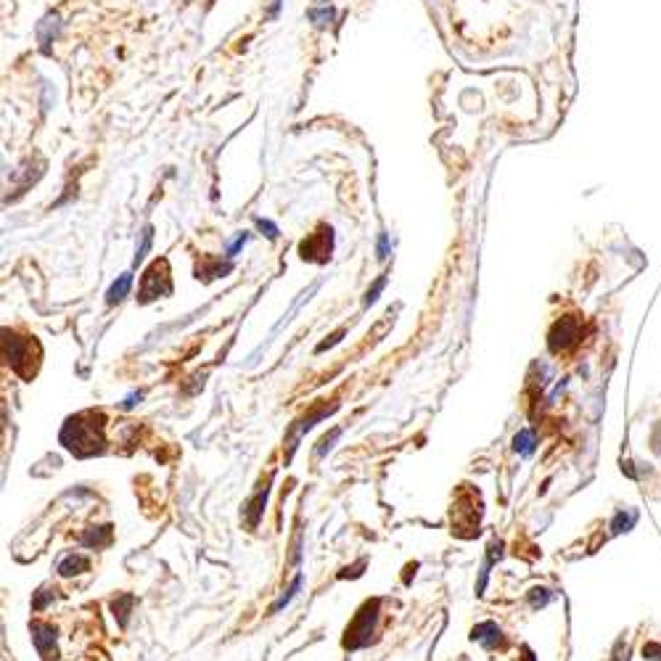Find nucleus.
I'll return each mask as SVG.
<instances>
[{
  "label": "nucleus",
  "mask_w": 661,
  "mask_h": 661,
  "mask_svg": "<svg viewBox=\"0 0 661 661\" xmlns=\"http://www.w3.org/2000/svg\"><path fill=\"white\" fill-rule=\"evenodd\" d=\"M577 339H579V323L574 317H561L550 331V349L561 352V349L572 347Z\"/></svg>",
  "instance_id": "nucleus-7"
},
{
  "label": "nucleus",
  "mask_w": 661,
  "mask_h": 661,
  "mask_svg": "<svg viewBox=\"0 0 661 661\" xmlns=\"http://www.w3.org/2000/svg\"><path fill=\"white\" fill-rule=\"evenodd\" d=\"M87 569H90V561H87L85 555H69V558H64L61 566H58V574L75 577V574H80V572H87Z\"/></svg>",
  "instance_id": "nucleus-11"
},
{
  "label": "nucleus",
  "mask_w": 661,
  "mask_h": 661,
  "mask_svg": "<svg viewBox=\"0 0 661 661\" xmlns=\"http://www.w3.org/2000/svg\"><path fill=\"white\" fill-rule=\"evenodd\" d=\"M61 445L77 458L103 453V415L93 410L72 415L61 429Z\"/></svg>",
  "instance_id": "nucleus-1"
},
{
  "label": "nucleus",
  "mask_w": 661,
  "mask_h": 661,
  "mask_svg": "<svg viewBox=\"0 0 661 661\" xmlns=\"http://www.w3.org/2000/svg\"><path fill=\"white\" fill-rule=\"evenodd\" d=\"M32 349H37L32 339H16L11 334H6L3 339V355L6 363L11 365L22 379H32L37 370V360H32Z\"/></svg>",
  "instance_id": "nucleus-2"
},
{
  "label": "nucleus",
  "mask_w": 661,
  "mask_h": 661,
  "mask_svg": "<svg viewBox=\"0 0 661 661\" xmlns=\"http://www.w3.org/2000/svg\"><path fill=\"white\" fill-rule=\"evenodd\" d=\"M265 503H267V484H265V487H260V492H257V495L249 500V505L244 508V513H246V521H249L251 529H257V524H260V519H262V510H265Z\"/></svg>",
  "instance_id": "nucleus-10"
},
{
  "label": "nucleus",
  "mask_w": 661,
  "mask_h": 661,
  "mask_svg": "<svg viewBox=\"0 0 661 661\" xmlns=\"http://www.w3.org/2000/svg\"><path fill=\"white\" fill-rule=\"evenodd\" d=\"M339 434H341V432H339V429H334V432L328 434V436H323V439H320V445H317V458H323L325 453L331 450V445H334V439H336Z\"/></svg>",
  "instance_id": "nucleus-18"
},
{
  "label": "nucleus",
  "mask_w": 661,
  "mask_h": 661,
  "mask_svg": "<svg viewBox=\"0 0 661 661\" xmlns=\"http://www.w3.org/2000/svg\"><path fill=\"white\" fill-rule=\"evenodd\" d=\"M534 445H537V439H534V432H531V429H521V432L513 436V450L521 453V455H531V453H534Z\"/></svg>",
  "instance_id": "nucleus-12"
},
{
  "label": "nucleus",
  "mask_w": 661,
  "mask_h": 661,
  "mask_svg": "<svg viewBox=\"0 0 661 661\" xmlns=\"http://www.w3.org/2000/svg\"><path fill=\"white\" fill-rule=\"evenodd\" d=\"M32 640L37 653L43 656L45 661L56 659V629L45 622H34L32 624Z\"/></svg>",
  "instance_id": "nucleus-8"
},
{
  "label": "nucleus",
  "mask_w": 661,
  "mask_h": 661,
  "mask_svg": "<svg viewBox=\"0 0 661 661\" xmlns=\"http://www.w3.org/2000/svg\"><path fill=\"white\" fill-rule=\"evenodd\" d=\"M51 598H53V593H48V590H40V593H37V598H34L32 608H34V611H40V608H43L45 603L51 600Z\"/></svg>",
  "instance_id": "nucleus-20"
},
{
  "label": "nucleus",
  "mask_w": 661,
  "mask_h": 661,
  "mask_svg": "<svg viewBox=\"0 0 661 661\" xmlns=\"http://www.w3.org/2000/svg\"><path fill=\"white\" fill-rule=\"evenodd\" d=\"M635 519H638V513L635 510H629L627 519H624V513H619L617 521H614V531H627L632 524H635Z\"/></svg>",
  "instance_id": "nucleus-17"
},
{
  "label": "nucleus",
  "mask_w": 661,
  "mask_h": 661,
  "mask_svg": "<svg viewBox=\"0 0 661 661\" xmlns=\"http://www.w3.org/2000/svg\"><path fill=\"white\" fill-rule=\"evenodd\" d=\"M130 286H132V275H130V272H125V275H120V281H117V283H114V286H111V289H108L106 302H108V304L122 302V299L127 296V291H130Z\"/></svg>",
  "instance_id": "nucleus-14"
},
{
  "label": "nucleus",
  "mask_w": 661,
  "mask_h": 661,
  "mask_svg": "<svg viewBox=\"0 0 661 661\" xmlns=\"http://www.w3.org/2000/svg\"><path fill=\"white\" fill-rule=\"evenodd\" d=\"M471 640L481 643L484 648H498V646H503V632L495 622H484V624H477L471 629Z\"/></svg>",
  "instance_id": "nucleus-9"
},
{
  "label": "nucleus",
  "mask_w": 661,
  "mask_h": 661,
  "mask_svg": "<svg viewBox=\"0 0 661 661\" xmlns=\"http://www.w3.org/2000/svg\"><path fill=\"white\" fill-rule=\"evenodd\" d=\"M334 410H336V405H317V408H313V410L307 413V415H302L299 421H294V426L289 429V436H286V460H291L294 450L299 447V439H302L304 434L310 432V429H313V426L320 421V418L331 415Z\"/></svg>",
  "instance_id": "nucleus-5"
},
{
  "label": "nucleus",
  "mask_w": 661,
  "mask_h": 661,
  "mask_svg": "<svg viewBox=\"0 0 661 661\" xmlns=\"http://www.w3.org/2000/svg\"><path fill=\"white\" fill-rule=\"evenodd\" d=\"M141 400H143V394H141V391H132L130 397L125 400V405H122V408H125V410H132V408H135V405H138V402H141Z\"/></svg>",
  "instance_id": "nucleus-21"
},
{
  "label": "nucleus",
  "mask_w": 661,
  "mask_h": 661,
  "mask_svg": "<svg viewBox=\"0 0 661 661\" xmlns=\"http://www.w3.org/2000/svg\"><path fill=\"white\" fill-rule=\"evenodd\" d=\"M299 585H302V577H296V579H294V585L289 587V593H286V596H281L278 600H275V603H272V614H278V611H281L286 603H291V598L299 593Z\"/></svg>",
  "instance_id": "nucleus-15"
},
{
  "label": "nucleus",
  "mask_w": 661,
  "mask_h": 661,
  "mask_svg": "<svg viewBox=\"0 0 661 661\" xmlns=\"http://www.w3.org/2000/svg\"><path fill=\"white\" fill-rule=\"evenodd\" d=\"M130 606H132V598H130V596H125V598L120 600V603L114 600V614L120 611V624H122V627L127 624V611H130Z\"/></svg>",
  "instance_id": "nucleus-16"
},
{
  "label": "nucleus",
  "mask_w": 661,
  "mask_h": 661,
  "mask_svg": "<svg viewBox=\"0 0 661 661\" xmlns=\"http://www.w3.org/2000/svg\"><path fill=\"white\" fill-rule=\"evenodd\" d=\"M172 294V281H170V265L167 260H156L146 270L141 283V302H153L159 296H167Z\"/></svg>",
  "instance_id": "nucleus-4"
},
{
  "label": "nucleus",
  "mask_w": 661,
  "mask_h": 661,
  "mask_svg": "<svg viewBox=\"0 0 661 661\" xmlns=\"http://www.w3.org/2000/svg\"><path fill=\"white\" fill-rule=\"evenodd\" d=\"M384 283H386V278H381V281L376 283L373 289H370V291H368V296H365V307H368V304H373V302H376V299H379V294H381V289H384Z\"/></svg>",
  "instance_id": "nucleus-19"
},
{
  "label": "nucleus",
  "mask_w": 661,
  "mask_h": 661,
  "mask_svg": "<svg viewBox=\"0 0 661 661\" xmlns=\"http://www.w3.org/2000/svg\"><path fill=\"white\" fill-rule=\"evenodd\" d=\"M376 619H379V600H368V603L358 611V617L352 619V624L347 627L344 648L355 650V648L368 646L370 632H373V627H376Z\"/></svg>",
  "instance_id": "nucleus-3"
},
{
  "label": "nucleus",
  "mask_w": 661,
  "mask_h": 661,
  "mask_svg": "<svg viewBox=\"0 0 661 661\" xmlns=\"http://www.w3.org/2000/svg\"><path fill=\"white\" fill-rule=\"evenodd\" d=\"M302 257L313 262H325L331 257V228H320V233L302 241Z\"/></svg>",
  "instance_id": "nucleus-6"
},
{
  "label": "nucleus",
  "mask_w": 661,
  "mask_h": 661,
  "mask_svg": "<svg viewBox=\"0 0 661 661\" xmlns=\"http://www.w3.org/2000/svg\"><path fill=\"white\" fill-rule=\"evenodd\" d=\"M524 656H527L524 661H534V656H531V650H529V648H524Z\"/></svg>",
  "instance_id": "nucleus-22"
},
{
  "label": "nucleus",
  "mask_w": 661,
  "mask_h": 661,
  "mask_svg": "<svg viewBox=\"0 0 661 661\" xmlns=\"http://www.w3.org/2000/svg\"><path fill=\"white\" fill-rule=\"evenodd\" d=\"M108 540H111V527H98V529H90L87 534H82V537H80V542H82V545H87V548H101V545H108Z\"/></svg>",
  "instance_id": "nucleus-13"
}]
</instances>
